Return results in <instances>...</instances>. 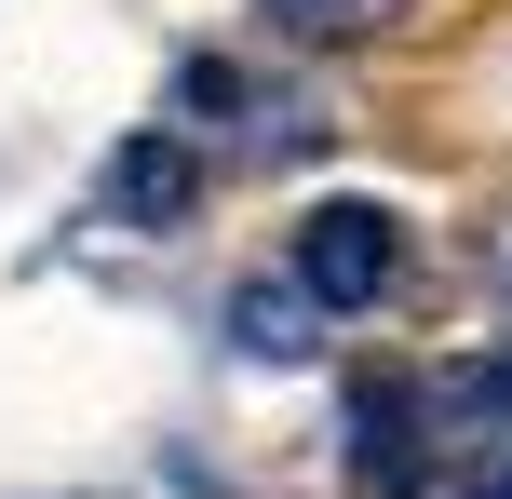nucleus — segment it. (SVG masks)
<instances>
[{
    "mask_svg": "<svg viewBox=\"0 0 512 499\" xmlns=\"http://www.w3.org/2000/svg\"><path fill=\"white\" fill-rule=\"evenodd\" d=\"M283 284L310 297V311H378L391 284H405V216L364 203V189H337V203L297 216V270Z\"/></svg>",
    "mask_w": 512,
    "mask_h": 499,
    "instance_id": "f257e3e1",
    "label": "nucleus"
},
{
    "mask_svg": "<svg viewBox=\"0 0 512 499\" xmlns=\"http://www.w3.org/2000/svg\"><path fill=\"white\" fill-rule=\"evenodd\" d=\"M176 95L203 108V122H243V68H230V54H189V68H176Z\"/></svg>",
    "mask_w": 512,
    "mask_h": 499,
    "instance_id": "39448f33",
    "label": "nucleus"
},
{
    "mask_svg": "<svg viewBox=\"0 0 512 499\" xmlns=\"http://www.w3.org/2000/svg\"><path fill=\"white\" fill-rule=\"evenodd\" d=\"M378 14H391V0H270V27H283V41H364Z\"/></svg>",
    "mask_w": 512,
    "mask_h": 499,
    "instance_id": "20e7f679",
    "label": "nucleus"
},
{
    "mask_svg": "<svg viewBox=\"0 0 512 499\" xmlns=\"http://www.w3.org/2000/svg\"><path fill=\"white\" fill-rule=\"evenodd\" d=\"M486 297H499V324H512V203L486 216Z\"/></svg>",
    "mask_w": 512,
    "mask_h": 499,
    "instance_id": "423d86ee",
    "label": "nucleus"
},
{
    "mask_svg": "<svg viewBox=\"0 0 512 499\" xmlns=\"http://www.w3.org/2000/svg\"><path fill=\"white\" fill-rule=\"evenodd\" d=\"M189 189H203V176H189L176 135H122V149H108V176H95V216H108V230H176Z\"/></svg>",
    "mask_w": 512,
    "mask_h": 499,
    "instance_id": "f03ea898",
    "label": "nucleus"
},
{
    "mask_svg": "<svg viewBox=\"0 0 512 499\" xmlns=\"http://www.w3.org/2000/svg\"><path fill=\"white\" fill-rule=\"evenodd\" d=\"M230 338L256 351V365H297V351H310V297L297 284H243L230 297Z\"/></svg>",
    "mask_w": 512,
    "mask_h": 499,
    "instance_id": "7ed1b4c3",
    "label": "nucleus"
}]
</instances>
